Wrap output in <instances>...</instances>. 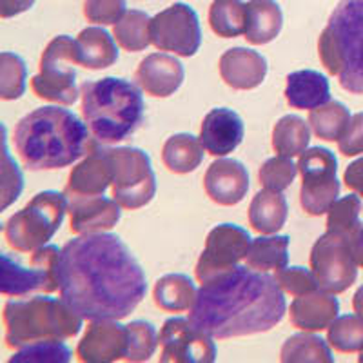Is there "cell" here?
I'll list each match as a JSON object with an SVG mask.
<instances>
[{"label": "cell", "mask_w": 363, "mask_h": 363, "mask_svg": "<svg viewBox=\"0 0 363 363\" xmlns=\"http://www.w3.org/2000/svg\"><path fill=\"white\" fill-rule=\"evenodd\" d=\"M60 298L84 320H122L147 293L140 264L116 235L69 240L58 262Z\"/></svg>", "instance_id": "cell-1"}, {"label": "cell", "mask_w": 363, "mask_h": 363, "mask_svg": "<svg viewBox=\"0 0 363 363\" xmlns=\"http://www.w3.org/2000/svg\"><path fill=\"white\" fill-rule=\"evenodd\" d=\"M287 303L277 278L238 267L202 285L189 320L213 338L227 340L267 333L284 320Z\"/></svg>", "instance_id": "cell-2"}, {"label": "cell", "mask_w": 363, "mask_h": 363, "mask_svg": "<svg viewBox=\"0 0 363 363\" xmlns=\"http://www.w3.org/2000/svg\"><path fill=\"white\" fill-rule=\"evenodd\" d=\"M79 116L58 106L38 108L18 120L15 149L31 171L67 167L99 145Z\"/></svg>", "instance_id": "cell-3"}, {"label": "cell", "mask_w": 363, "mask_h": 363, "mask_svg": "<svg viewBox=\"0 0 363 363\" xmlns=\"http://www.w3.org/2000/svg\"><path fill=\"white\" fill-rule=\"evenodd\" d=\"M80 96L84 120L100 145L125 140L144 122L145 102L140 89L129 80L106 77L86 82Z\"/></svg>", "instance_id": "cell-4"}, {"label": "cell", "mask_w": 363, "mask_h": 363, "mask_svg": "<svg viewBox=\"0 0 363 363\" xmlns=\"http://www.w3.org/2000/svg\"><path fill=\"white\" fill-rule=\"evenodd\" d=\"M318 55L343 89L363 95V0H340L320 35Z\"/></svg>", "instance_id": "cell-5"}, {"label": "cell", "mask_w": 363, "mask_h": 363, "mask_svg": "<svg viewBox=\"0 0 363 363\" xmlns=\"http://www.w3.org/2000/svg\"><path fill=\"white\" fill-rule=\"evenodd\" d=\"M4 342L9 349H22L42 340L74 338L84 318L60 298L33 296L11 300L4 306Z\"/></svg>", "instance_id": "cell-6"}, {"label": "cell", "mask_w": 363, "mask_h": 363, "mask_svg": "<svg viewBox=\"0 0 363 363\" xmlns=\"http://www.w3.org/2000/svg\"><path fill=\"white\" fill-rule=\"evenodd\" d=\"M69 211L66 193L42 191L29 200L24 209L9 216L4 236L9 247L18 252H33L45 245L60 229Z\"/></svg>", "instance_id": "cell-7"}, {"label": "cell", "mask_w": 363, "mask_h": 363, "mask_svg": "<svg viewBox=\"0 0 363 363\" xmlns=\"http://www.w3.org/2000/svg\"><path fill=\"white\" fill-rule=\"evenodd\" d=\"M77 64H80L79 40L67 35L55 37L40 57V73L31 79L35 95L60 106L77 102L80 95L74 71Z\"/></svg>", "instance_id": "cell-8"}, {"label": "cell", "mask_w": 363, "mask_h": 363, "mask_svg": "<svg viewBox=\"0 0 363 363\" xmlns=\"http://www.w3.org/2000/svg\"><path fill=\"white\" fill-rule=\"evenodd\" d=\"M106 153L113 167V199L124 209L147 206L157 194V177L149 155L138 147H113Z\"/></svg>", "instance_id": "cell-9"}, {"label": "cell", "mask_w": 363, "mask_h": 363, "mask_svg": "<svg viewBox=\"0 0 363 363\" xmlns=\"http://www.w3.org/2000/svg\"><path fill=\"white\" fill-rule=\"evenodd\" d=\"M298 171L301 174L300 203L307 215L322 216L338 200L340 180L336 178L338 160L325 147H311L300 155Z\"/></svg>", "instance_id": "cell-10"}, {"label": "cell", "mask_w": 363, "mask_h": 363, "mask_svg": "<svg viewBox=\"0 0 363 363\" xmlns=\"http://www.w3.org/2000/svg\"><path fill=\"white\" fill-rule=\"evenodd\" d=\"M60 252L57 245H42L33 251L29 267H22L9 255H2V284L0 291L4 296H28L33 293H55L60 289L58 281V262Z\"/></svg>", "instance_id": "cell-11"}, {"label": "cell", "mask_w": 363, "mask_h": 363, "mask_svg": "<svg viewBox=\"0 0 363 363\" xmlns=\"http://www.w3.org/2000/svg\"><path fill=\"white\" fill-rule=\"evenodd\" d=\"M252 238L249 233L235 223H222L211 229L206 247L196 264V280L202 285L225 277L245 260Z\"/></svg>", "instance_id": "cell-12"}, {"label": "cell", "mask_w": 363, "mask_h": 363, "mask_svg": "<svg viewBox=\"0 0 363 363\" xmlns=\"http://www.w3.org/2000/svg\"><path fill=\"white\" fill-rule=\"evenodd\" d=\"M311 271L320 289L333 294L345 293L358 278V264L349 244L340 235L327 231L311 249Z\"/></svg>", "instance_id": "cell-13"}, {"label": "cell", "mask_w": 363, "mask_h": 363, "mask_svg": "<svg viewBox=\"0 0 363 363\" xmlns=\"http://www.w3.org/2000/svg\"><path fill=\"white\" fill-rule=\"evenodd\" d=\"M151 44L178 57H193L202 44L199 15L184 2L165 8L151 18Z\"/></svg>", "instance_id": "cell-14"}, {"label": "cell", "mask_w": 363, "mask_h": 363, "mask_svg": "<svg viewBox=\"0 0 363 363\" xmlns=\"http://www.w3.org/2000/svg\"><path fill=\"white\" fill-rule=\"evenodd\" d=\"M162 363H213L216 345L213 336L187 318H169L158 336Z\"/></svg>", "instance_id": "cell-15"}, {"label": "cell", "mask_w": 363, "mask_h": 363, "mask_svg": "<svg viewBox=\"0 0 363 363\" xmlns=\"http://www.w3.org/2000/svg\"><path fill=\"white\" fill-rule=\"evenodd\" d=\"M129 345L128 325L118 320H89L79 342L77 356L84 363H109L125 359Z\"/></svg>", "instance_id": "cell-16"}, {"label": "cell", "mask_w": 363, "mask_h": 363, "mask_svg": "<svg viewBox=\"0 0 363 363\" xmlns=\"http://www.w3.org/2000/svg\"><path fill=\"white\" fill-rule=\"evenodd\" d=\"M203 189L218 206H236L245 199L249 191L247 167L233 158H218L207 167Z\"/></svg>", "instance_id": "cell-17"}, {"label": "cell", "mask_w": 363, "mask_h": 363, "mask_svg": "<svg viewBox=\"0 0 363 363\" xmlns=\"http://www.w3.org/2000/svg\"><path fill=\"white\" fill-rule=\"evenodd\" d=\"M113 184V167L106 149L96 145L79 165L71 169L67 178L66 196L71 199H93L102 196Z\"/></svg>", "instance_id": "cell-18"}, {"label": "cell", "mask_w": 363, "mask_h": 363, "mask_svg": "<svg viewBox=\"0 0 363 363\" xmlns=\"http://www.w3.org/2000/svg\"><path fill=\"white\" fill-rule=\"evenodd\" d=\"M186 79L184 66L173 55H147L136 69V82L147 95L167 99L174 95Z\"/></svg>", "instance_id": "cell-19"}, {"label": "cell", "mask_w": 363, "mask_h": 363, "mask_svg": "<svg viewBox=\"0 0 363 363\" xmlns=\"http://www.w3.org/2000/svg\"><path fill=\"white\" fill-rule=\"evenodd\" d=\"M244 140V122L233 109L216 108L206 115L200 128V142L213 157L233 153Z\"/></svg>", "instance_id": "cell-20"}, {"label": "cell", "mask_w": 363, "mask_h": 363, "mask_svg": "<svg viewBox=\"0 0 363 363\" xmlns=\"http://www.w3.org/2000/svg\"><path fill=\"white\" fill-rule=\"evenodd\" d=\"M220 77L233 89L249 91L262 86L267 77V60L264 55L247 48H231L220 57Z\"/></svg>", "instance_id": "cell-21"}, {"label": "cell", "mask_w": 363, "mask_h": 363, "mask_svg": "<svg viewBox=\"0 0 363 363\" xmlns=\"http://www.w3.org/2000/svg\"><path fill=\"white\" fill-rule=\"evenodd\" d=\"M69 229L74 235H93L109 231L122 218L120 203L115 199L93 196V199H71Z\"/></svg>", "instance_id": "cell-22"}, {"label": "cell", "mask_w": 363, "mask_h": 363, "mask_svg": "<svg viewBox=\"0 0 363 363\" xmlns=\"http://www.w3.org/2000/svg\"><path fill=\"white\" fill-rule=\"evenodd\" d=\"M340 301L333 293L316 289L309 294L298 296L291 303V323L306 333H318L329 329L338 318Z\"/></svg>", "instance_id": "cell-23"}, {"label": "cell", "mask_w": 363, "mask_h": 363, "mask_svg": "<svg viewBox=\"0 0 363 363\" xmlns=\"http://www.w3.org/2000/svg\"><path fill=\"white\" fill-rule=\"evenodd\" d=\"M285 100L294 109H316L330 100L329 80L313 69L294 71L287 77Z\"/></svg>", "instance_id": "cell-24"}, {"label": "cell", "mask_w": 363, "mask_h": 363, "mask_svg": "<svg viewBox=\"0 0 363 363\" xmlns=\"http://www.w3.org/2000/svg\"><path fill=\"white\" fill-rule=\"evenodd\" d=\"M284 13L277 0H249L245 38L255 45L269 44L280 35Z\"/></svg>", "instance_id": "cell-25"}, {"label": "cell", "mask_w": 363, "mask_h": 363, "mask_svg": "<svg viewBox=\"0 0 363 363\" xmlns=\"http://www.w3.org/2000/svg\"><path fill=\"white\" fill-rule=\"evenodd\" d=\"M289 206L281 193L264 189L255 194L249 206V223L260 235H274L285 225Z\"/></svg>", "instance_id": "cell-26"}, {"label": "cell", "mask_w": 363, "mask_h": 363, "mask_svg": "<svg viewBox=\"0 0 363 363\" xmlns=\"http://www.w3.org/2000/svg\"><path fill=\"white\" fill-rule=\"evenodd\" d=\"M199 296L196 285L186 274H165L157 281L153 291L155 306L165 313H184L191 311Z\"/></svg>", "instance_id": "cell-27"}, {"label": "cell", "mask_w": 363, "mask_h": 363, "mask_svg": "<svg viewBox=\"0 0 363 363\" xmlns=\"http://www.w3.org/2000/svg\"><path fill=\"white\" fill-rule=\"evenodd\" d=\"M80 64L87 69H106L118 60V50H116L115 37L102 28L91 26L80 31Z\"/></svg>", "instance_id": "cell-28"}, {"label": "cell", "mask_w": 363, "mask_h": 363, "mask_svg": "<svg viewBox=\"0 0 363 363\" xmlns=\"http://www.w3.org/2000/svg\"><path fill=\"white\" fill-rule=\"evenodd\" d=\"M164 165L174 174H187L203 160V145L200 138L189 133H178L167 138L162 149Z\"/></svg>", "instance_id": "cell-29"}, {"label": "cell", "mask_w": 363, "mask_h": 363, "mask_svg": "<svg viewBox=\"0 0 363 363\" xmlns=\"http://www.w3.org/2000/svg\"><path fill=\"white\" fill-rule=\"evenodd\" d=\"M289 236H258L251 242L245 264L255 271H280L289 262Z\"/></svg>", "instance_id": "cell-30"}, {"label": "cell", "mask_w": 363, "mask_h": 363, "mask_svg": "<svg viewBox=\"0 0 363 363\" xmlns=\"http://www.w3.org/2000/svg\"><path fill=\"white\" fill-rule=\"evenodd\" d=\"M311 142V129L306 120L296 115H285L272 129V149L280 157H300Z\"/></svg>", "instance_id": "cell-31"}, {"label": "cell", "mask_w": 363, "mask_h": 363, "mask_svg": "<svg viewBox=\"0 0 363 363\" xmlns=\"http://www.w3.org/2000/svg\"><path fill=\"white\" fill-rule=\"evenodd\" d=\"M116 44L125 51H144L151 44V17L140 9H131L113 28Z\"/></svg>", "instance_id": "cell-32"}, {"label": "cell", "mask_w": 363, "mask_h": 363, "mask_svg": "<svg viewBox=\"0 0 363 363\" xmlns=\"http://www.w3.org/2000/svg\"><path fill=\"white\" fill-rule=\"evenodd\" d=\"M351 111L342 102L329 100L316 109H311L309 125L318 138L327 142H338L351 122Z\"/></svg>", "instance_id": "cell-33"}, {"label": "cell", "mask_w": 363, "mask_h": 363, "mask_svg": "<svg viewBox=\"0 0 363 363\" xmlns=\"http://www.w3.org/2000/svg\"><path fill=\"white\" fill-rule=\"evenodd\" d=\"M284 363H333L329 342L314 335H294L284 343L280 352Z\"/></svg>", "instance_id": "cell-34"}, {"label": "cell", "mask_w": 363, "mask_h": 363, "mask_svg": "<svg viewBox=\"0 0 363 363\" xmlns=\"http://www.w3.org/2000/svg\"><path fill=\"white\" fill-rule=\"evenodd\" d=\"M247 4L242 0H215L209 8L213 33L222 38H235L245 33Z\"/></svg>", "instance_id": "cell-35"}, {"label": "cell", "mask_w": 363, "mask_h": 363, "mask_svg": "<svg viewBox=\"0 0 363 363\" xmlns=\"http://www.w3.org/2000/svg\"><path fill=\"white\" fill-rule=\"evenodd\" d=\"M327 342L338 352H359L363 349V316L343 314L327 329Z\"/></svg>", "instance_id": "cell-36"}, {"label": "cell", "mask_w": 363, "mask_h": 363, "mask_svg": "<svg viewBox=\"0 0 363 363\" xmlns=\"http://www.w3.org/2000/svg\"><path fill=\"white\" fill-rule=\"evenodd\" d=\"M71 358L73 352L62 340H42L18 349L9 363H67Z\"/></svg>", "instance_id": "cell-37"}, {"label": "cell", "mask_w": 363, "mask_h": 363, "mask_svg": "<svg viewBox=\"0 0 363 363\" xmlns=\"http://www.w3.org/2000/svg\"><path fill=\"white\" fill-rule=\"evenodd\" d=\"M28 67L18 55L4 51L0 55V99L17 100L24 95Z\"/></svg>", "instance_id": "cell-38"}, {"label": "cell", "mask_w": 363, "mask_h": 363, "mask_svg": "<svg viewBox=\"0 0 363 363\" xmlns=\"http://www.w3.org/2000/svg\"><path fill=\"white\" fill-rule=\"evenodd\" d=\"M359 213H362V200H359L358 193L338 199L327 211V231L347 236L354 227L362 223Z\"/></svg>", "instance_id": "cell-39"}, {"label": "cell", "mask_w": 363, "mask_h": 363, "mask_svg": "<svg viewBox=\"0 0 363 363\" xmlns=\"http://www.w3.org/2000/svg\"><path fill=\"white\" fill-rule=\"evenodd\" d=\"M128 333L129 345L125 359L128 362H147V359H151V356L157 351V347L160 345L153 323L136 320V322L129 323Z\"/></svg>", "instance_id": "cell-40"}, {"label": "cell", "mask_w": 363, "mask_h": 363, "mask_svg": "<svg viewBox=\"0 0 363 363\" xmlns=\"http://www.w3.org/2000/svg\"><path fill=\"white\" fill-rule=\"evenodd\" d=\"M300 173L298 171V164H293L289 157H274L269 158L264 165L260 167V184L264 189L277 191V193H284L287 187L293 186L294 178Z\"/></svg>", "instance_id": "cell-41"}, {"label": "cell", "mask_w": 363, "mask_h": 363, "mask_svg": "<svg viewBox=\"0 0 363 363\" xmlns=\"http://www.w3.org/2000/svg\"><path fill=\"white\" fill-rule=\"evenodd\" d=\"M274 278H277L281 291L294 298L303 296V294H309L313 291L320 289L314 272L306 267H300V265L280 269V271H277V277Z\"/></svg>", "instance_id": "cell-42"}, {"label": "cell", "mask_w": 363, "mask_h": 363, "mask_svg": "<svg viewBox=\"0 0 363 363\" xmlns=\"http://www.w3.org/2000/svg\"><path fill=\"white\" fill-rule=\"evenodd\" d=\"M125 0H86L84 17L99 26L116 24L128 13Z\"/></svg>", "instance_id": "cell-43"}, {"label": "cell", "mask_w": 363, "mask_h": 363, "mask_svg": "<svg viewBox=\"0 0 363 363\" xmlns=\"http://www.w3.org/2000/svg\"><path fill=\"white\" fill-rule=\"evenodd\" d=\"M22 187H24V178L17 164L11 160L8 151V142L4 136V165H2V209H8L15 200L18 199Z\"/></svg>", "instance_id": "cell-44"}, {"label": "cell", "mask_w": 363, "mask_h": 363, "mask_svg": "<svg viewBox=\"0 0 363 363\" xmlns=\"http://www.w3.org/2000/svg\"><path fill=\"white\" fill-rule=\"evenodd\" d=\"M340 153L345 157H358L363 155V113L352 115L345 133L338 140Z\"/></svg>", "instance_id": "cell-45"}, {"label": "cell", "mask_w": 363, "mask_h": 363, "mask_svg": "<svg viewBox=\"0 0 363 363\" xmlns=\"http://www.w3.org/2000/svg\"><path fill=\"white\" fill-rule=\"evenodd\" d=\"M343 182H345L347 189L354 191L359 196H363V157L347 167L345 174H343Z\"/></svg>", "instance_id": "cell-46"}, {"label": "cell", "mask_w": 363, "mask_h": 363, "mask_svg": "<svg viewBox=\"0 0 363 363\" xmlns=\"http://www.w3.org/2000/svg\"><path fill=\"white\" fill-rule=\"evenodd\" d=\"M342 238H345V242L349 244V249H351L358 267L363 269V222L358 227H354L349 235L342 236Z\"/></svg>", "instance_id": "cell-47"}, {"label": "cell", "mask_w": 363, "mask_h": 363, "mask_svg": "<svg viewBox=\"0 0 363 363\" xmlns=\"http://www.w3.org/2000/svg\"><path fill=\"white\" fill-rule=\"evenodd\" d=\"M35 0H0V17L11 18L33 8Z\"/></svg>", "instance_id": "cell-48"}, {"label": "cell", "mask_w": 363, "mask_h": 363, "mask_svg": "<svg viewBox=\"0 0 363 363\" xmlns=\"http://www.w3.org/2000/svg\"><path fill=\"white\" fill-rule=\"evenodd\" d=\"M352 307H354V313L363 316V285L358 287V291L354 293V298H352Z\"/></svg>", "instance_id": "cell-49"}, {"label": "cell", "mask_w": 363, "mask_h": 363, "mask_svg": "<svg viewBox=\"0 0 363 363\" xmlns=\"http://www.w3.org/2000/svg\"><path fill=\"white\" fill-rule=\"evenodd\" d=\"M358 362H359V363H363V349H362V351H359V358H358Z\"/></svg>", "instance_id": "cell-50"}]
</instances>
